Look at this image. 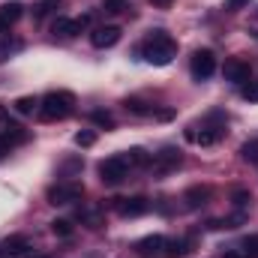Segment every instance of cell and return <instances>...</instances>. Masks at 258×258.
<instances>
[{
    "mask_svg": "<svg viewBox=\"0 0 258 258\" xmlns=\"http://www.w3.org/2000/svg\"><path fill=\"white\" fill-rule=\"evenodd\" d=\"M138 54L153 66H165L174 60L177 54V42L165 33V30H150V36L138 45Z\"/></svg>",
    "mask_w": 258,
    "mask_h": 258,
    "instance_id": "cell-1",
    "label": "cell"
},
{
    "mask_svg": "<svg viewBox=\"0 0 258 258\" xmlns=\"http://www.w3.org/2000/svg\"><path fill=\"white\" fill-rule=\"evenodd\" d=\"M75 111V96L69 90H51L39 99V120L51 123V120H63Z\"/></svg>",
    "mask_w": 258,
    "mask_h": 258,
    "instance_id": "cell-2",
    "label": "cell"
},
{
    "mask_svg": "<svg viewBox=\"0 0 258 258\" xmlns=\"http://www.w3.org/2000/svg\"><path fill=\"white\" fill-rule=\"evenodd\" d=\"M126 174H129V165H126V159H123L120 153H117V156H108L105 162H99V180L108 183V186L120 183Z\"/></svg>",
    "mask_w": 258,
    "mask_h": 258,
    "instance_id": "cell-3",
    "label": "cell"
},
{
    "mask_svg": "<svg viewBox=\"0 0 258 258\" xmlns=\"http://www.w3.org/2000/svg\"><path fill=\"white\" fill-rule=\"evenodd\" d=\"M189 69H192L195 81H207V78L216 72V57H213V51H210V48H198V51L192 54Z\"/></svg>",
    "mask_w": 258,
    "mask_h": 258,
    "instance_id": "cell-4",
    "label": "cell"
},
{
    "mask_svg": "<svg viewBox=\"0 0 258 258\" xmlns=\"http://www.w3.org/2000/svg\"><path fill=\"white\" fill-rule=\"evenodd\" d=\"M27 141V132L18 126V123H6L3 132H0V159L6 156V153H12L18 144H24Z\"/></svg>",
    "mask_w": 258,
    "mask_h": 258,
    "instance_id": "cell-5",
    "label": "cell"
},
{
    "mask_svg": "<svg viewBox=\"0 0 258 258\" xmlns=\"http://www.w3.org/2000/svg\"><path fill=\"white\" fill-rule=\"evenodd\" d=\"M81 195H84V189L78 183H57L48 189V204H75V201H81Z\"/></svg>",
    "mask_w": 258,
    "mask_h": 258,
    "instance_id": "cell-6",
    "label": "cell"
},
{
    "mask_svg": "<svg viewBox=\"0 0 258 258\" xmlns=\"http://www.w3.org/2000/svg\"><path fill=\"white\" fill-rule=\"evenodd\" d=\"M87 24H90V15H81V18H63V15H60V18L54 21L51 33H54V36H63V39H69V36H78Z\"/></svg>",
    "mask_w": 258,
    "mask_h": 258,
    "instance_id": "cell-7",
    "label": "cell"
},
{
    "mask_svg": "<svg viewBox=\"0 0 258 258\" xmlns=\"http://www.w3.org/2000/svg\"><path fill=\"white\" fill-rule=\"evenodd\" d=\"M222 75H225L228 81H234V84H246L249 75H252V66L246 63L243 57H228L225 66H222Z\"/></svg>",
    "mask_w": 258,
    "mask_h": 258,
    "instance_id": "cell-8",
    "label": "cell"
},
{
    "mask_svg": "<svg viewBox=\"0 0 258 258\" xmlns=\"http://www.w3.org/2000/svg\"><path fill=\"white\" fill-rule=\"evenodd\" d=\"M222 135H225V123L222 126H201V132H195V126L186 129V141L201 144V147H213Z\"/></svg>",
    "mask_w": 258,
    "mask_h": 258,
    "instance_id": "cell-9",
    "label": "cell"
},
{
    "mask_svg": "<svg viewBox=\"0 0 258 258\" xmlns=\"http://www.w3.org/2000/svg\"><path fill=\"white\" fill-rule=\"evenodd\" d=\"M180 165V150H174V147H165V150H159L153 159H150V168L156 171V174H168V171H174Z\"/></svg>",
    "mask_w": 258,
    "mask_h": 258,
    "instance_id": "cell-10",
    "label": "cell"
},
{
    "mask_svg": "<svg viewBox=\"0 0 258 258\" xmlns=\"http://www.w3.org/2000/svg\"><path fill=\"white\" fill-rule=\"evenodd\" d=\"M150 210V201L144 195H132V198H117V213L123 219H132V216H144Z\"/></svg>",
    "mask_w": 258,
    "mask_h": 258,
    "instance_id": "cell-11",
    "label": "cell"
},
{
    "mask_svg": "<svg viewBox=\"0 0 258 258\" xmlns=\"http://www.w3.org/2000/svg\"><path fill=\"white\" fill-rule=\"evenodd\" d=\"M90 42H93V48H111V45L120 42V27H117V24L96 27V30L90 33Z\"/></svg>",
    "mask_w": 258,
    "mask_h": 258,
    "instance_id": "cell-12",
    "label": "cell"
},
{
    "mask_svg": "<svg viewBox=\"0 0 258 258\" xmlns=\"http://www.w3.org/2000/svg\"><path fill=\"white\" fill-rule=\"evenodd\" d=\"M162 246H165V237L162 234H150V237H141L135 243V249L141 255H156V252H162Z\"/></svg>",
    "mask_w": 258,
    "mask_h": 258,
    "instance_id": "cell-13",
    "label": "cell"
},
{
    "mask_svg": "<svg viewBox=\"0 0 258 258\" xmlns=\"http://www.w3.org/2000/svg\"><path fill=\"white\" fill-rule=\"evenodd\" d=\"M21 3H3L0 6V30H9L18 18H21Z\"/></svg>",
    "mask_w": 258,
    "mask_h": 258,
    "instance_id": "cell-14",
    "label": "cell"
},
{
    "mask_svg": "<svg viewBox=\"0 0 258 258\" xmlns=\"http://www.w3.org/2000/svg\"><path fill=\"white\" fill-rule=\"evenodd\" d=\"M27 246H33L27 234H12V237H6V240H3V246H0V249H3L6 255H15V252H21V249H27Z\"/></svg>",
    "mask_w": 258,
    "mask_h": 258,
    "instance_id": "cell-15",
    "label": "cell"
},
{
    "mask_svg": "<svg viewBox=\"0 0 258 258\" xmlns=\"http://www.w3.org/2000/svg\"><path fill=\"white\" fill-rule=\"evenodd\" d=\"M123 159H126L129 168H141V165H150V153L147 150H141V147H132L126 153H120Z\"/></svg>",
    "mask_w": 258,
    "mask_h": 258,
    "instance_id": "cell-16",
    "label": "cell"
},
{
    "mask_svg": "<svg viewBox=\"0 0 258 258\" xmlns=\"http://www.w3.org/2000/svg\"><path fill=\"white\" fill-rule=\"evenodd\" d=\"M207 198H210V189L207 186H192V189H186V195H183L186 207H201Z\"/></svg>",
    "mask_w": 258,
    "mask_h": 258,
    "instance_id": "cell-17",
    "label": "cell"
},
{
    "mask_svg": "<svg viewBox=\"0 0 258 258\" xmlns=\"http://www.w3.org/2000/svg\"><path fill=\"white\" fill-rule=\"evenodd\" d=\"M165 246H168V258H180V255H189L192 252V237H186V240H165Z\"/></svg>",
    "mask_w": 258,
    "mask_h": 258,
    "instance_id": "cell-18",
    "label": "cell"
},
{
    "mask_svg": "<svg viewBox=\"0 0 258 258\" xmlns=\"http://www.w3.org/2000/svg\"><path fill=\"white\" fill-rule=\"evenodd\" d=\"M15 111L18 114H33V111H39V99L36 96H21V99H15Z\"/></svg>",
    "mask_w": 258,
    "mask_h": 258,
    "instance_id": "cell-19",
    "label": "cell"
},
{
    "mask_svg": "<svg viewBox=\"0 0 258 258\" xmlns=\"http://www.w3.org/2000/svg\"><path fill=\"white\" fill-rule=\"evenodd\" d=\"M78 216H81V222L87 228H99L102 225V213L99 210H78Z\"/></svg>",
    "mask_w": 258,
    "mask_h": 258,
    "instance_id": "cell-20",
    "label": "cell"
},
{
    "mask_svg": "<svg viewBox=\"0 0 258 258\" xmlns=\"http://www.w3.org/2000/svg\"><path fill=\"white\" fill-rule=\"evenodd\" d=\"M240 156H243L246 162H258V138H252V141H246V144L240 147Z\"/></svg>",
    "mask_w": 258,
    "mask_h": 258,
    "instance_id": "cell-21",
    "label": "cell"
},
{
    "mask_svg": "<svg viewBox=\"0 0 258 258\" xmlns=\"http://www.w3.org/2000/svg\"><path fill=\"white\" fill-rule=\"evenodd\" d=\"M123 105H126V111H132V114H153V108L147 102H141V99H126Z\"/></svg>",
    "mask_w": 258,
    "mask_h": 258,
    "instance_id": "cell-22",
    "label": "cell"
},
{
    "mask_svg": "<svg viewBox=\"0 0 258 258\" xmlns=\"http://www.w3.org/2000/svg\"><path fill=\"white\" fill-rule=\"evenodd\" d=\"M90 120H93L96 126H102V129H114V117H111L108 111H93Z\"/></svg>",
    "mask_w": 258,
    "mask_h": 258,
    "instance_id": "cell-23",
    "label": "cell"
},
{
    "mask_svg": "<svg viewBox=\"0 0 258 258\" xmlns=\"http://www.w3.org/2000/svg\"><path fill=\"white\" fill-rule=\"evenodd\" d=\"M75 144H78V147H93V144H96V132H93V129H81V132L75 135Z\"/></svg>",
    "mask_w": 258,
    "mask_h": 258,
    "instance_id": "cell-24",
    "label": "cell"
},
{
    "mask_svg": "<svg viewBox=\"0 0 258 258\" xmlns=\"http://www.w3.org/2000/svg\"><path fill=\"white\" fill-rule=\"evenodd\" d=\"M57 6H60V0H42V3L33 9V18H45V15H48V12H54Z\"/></svg>",
    "mask_w": 258,
    "mask_h": 258,
    "instance_id": "cell-25",
    "label": "cell"
},
{
    "mask_svg": "<svg viewBox=\"0 0 258 258\" xmlns=\"http://www.w3.org/2000/svg\"><path fill=\"white\" fill-rule=\"evenodd\" d=\"M51 231H54L57 237H69V234H72V222H69V219H54V222H51Z\"/></svg>",
    "mask_w": 258,
    "mask_h": 258,
    "instance_id": "cell-26",
    "label": "cell"
},
{
    "mask_svg": "<svg viewBox=\"0 0 258 258\" xmlns=\"http://www.w3.org/2000/svg\"><path fill=\"white\" fill-rule=\"evenodd\" d=\"M243 255L246 258H258V234H249L243 240Z\"/></svg>",
    "mask_w": 258,
    "mask_h": 258,
    "instance_id": "cell-27",
    "label": "cell"
},
{
    "mask_svg": "<svg viewBox=\"0 0 258 258\" xmlns=\"http://www.w3.org/2000/svg\"><path fill=\"white\" fill-rule=\"evenodd\" d=\"M123 9H129L126 0H105V12H111V15H117V12H123Z\"/></svg>",
    "mask_w": 258,
    "mask_h": 258,
    "instance_id": "cell-28",
    "label": "cell"
},
{
    "mask_svg": "<svg viewBox=\"0 0 258 258\" xmlns=\"http://www.w3.org/2000/svg\"><path fill=\"white\" fill-rule=\"evenodd\" d=\"M9 258H51V255H42L33 246H27V249H21V252H15V255H9Z\"/></svg>",
    "mask_w": 258,
    "mask_h": 258,
    "instance_id": "cell-29",
    "label": "cell"
},
{
    "mask_svg": "<svg viewBox=\"0 0 258 258\" xmlns=\"http://www.w3.org/2000/svg\"><path fill=\"white\" fill-rule=\"evenodd\" d=\"M231 198H234V204H237V207H243V204L249 201V192H246V189H234V195H231Z\"/></svg>",
    "mask_w": 258,
    "mask_h": 258,
    "instance_id": "cell-30",
    "label": "cell"
},
{
    "mask_svg": "<svg viewBox=\"0 0 258 258\" xmlns=\"http://www.w3.org/2000/svg\"><path fill=\"white\" fill-rule=\"evenodd\" d=\"M243 96H246L249 102H258V84H246V87H243Z\"/></svg>",
    "mask_w": 258,
    "mask_h": 258,
    "instance_id": "cell-31",
    "label": "cell"
},
{
    "mask_svg": "<svg viewBox=\"0 0 258 258\" xmlns=\"http://www.w3.org/2000/svg\"><path fill=\"white\" fill-rule=\"evenodd\" d=\"M246 3H249V0H228L225 9H237V6H246Z\"/></svg>",
    "mask_w": 258,
    "mask_h": 258,
    "instance_id": "cell-32",
    "label": "cell"
},
{
    "mask_svg": "<svg viewBox=\"0 0 258 258\" xmlns=\"http://www.w3.org/2000/svg\"><path fill=\"white\" fill-rule=\"evenodd\" d=\"M222 258H246L243 252H237V249H228V252H222Z\"/></svg>",
    "mask_w": 258,
    "mask_h": 258,
    "instance_id": "cell-33",
    "label": "cell"
},
{
    "mask_svg": "<svg viewBox=\"0 0 258 258\" xmlns=\"http://www.w3.org/2000/svg\"><path fill=\"white\" fill-rule=\"evenodd\" d=\"M150 3H156V6H171V0H150Z\"/></svg>",
    "mask_w": 258,
    "mask_h": 258,
    "instance_id": "cell-34",
    "label": "cell"
},
{
    "mask_svg": "<svg viewBox=\"0 0 258 258\" xmlns=\"http://www.w3.org/2000/svg\"><path fill=\"white\" fill-rule=\"evenodd\" d=\"M0 120H6V108L3 105H0Z\"/></svg>",
    "mask_w": 258,
    "mask_h": 258,
    "instance_id": "cell-35",
    "label": "cell"
}]
</instances>
